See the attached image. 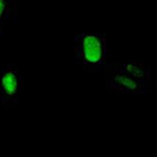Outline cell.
I'll list each match as a JSON object with an SVG mask.
<instances>
[{
  "label": "cell",
  "instance_id": "obj_4",
  "mask_svg": "<svg viewBox=\"0 0 157 157\" xmlns=\"http://www.w3.org/2000/svg\"><path fill=\"white\" fill-rule=\"evenodd\" d=\"M19 6L17 0H0V35L18 18Z\"/></svg>",
  "mask_w": 157,
  "mask_h": 157
},
{
  "label": "cell",
  "instance_id": "obj_2",
  "mask_svg": "<svg viewBox=\"0 0 157 157\" xmlns=\"http://www.w3.org/2000/svg\"><path fill=\"white\" fill-rule=\"evenodd\" d=\"M107 38L98 30L78 33L75 36L73 62L85 71L98 72L106 69L108 63Z\"/></svg>",
  "mask_w": 157,
  "mask_h": 157
},
{
  "label": "cell",
  "instance_id": "obj_1",
  "mask_svg": "<svg viewBox=\"0 0 157 157\" xmlns=\"http://www.w3.org/2000/svg\"><path fill=\"white\" fill-rule=\"evenodd\" d=\"M151 81V68L140 61L127 60L108 65L105 83L108 90L129 94L145 95Z\"/></svg>",
  "mask_w": 157,
  "mask_h": 157
},
{
  "label": "cell",
  "instance_id": "obj_3",
  "mask_svg": "<svg viewBox=\"0 0 157 157\" xmlns=\"http://www.w3.org/2000/svg\"><path fill=\"white\" fill-rule=\"evenodd\" d=\"M22 92L21 70L10 62L0 68V103L4 107H15Z\"/></svg>",
  "mask_w": 157,
  "mask_h": 157
}]
</instances>
